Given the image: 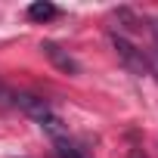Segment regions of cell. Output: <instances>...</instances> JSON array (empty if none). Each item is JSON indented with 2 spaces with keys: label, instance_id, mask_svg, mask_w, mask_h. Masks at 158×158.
Here are the masks:
<instances>
[{
  "label": "cell",
  "instance_id": "obj_1",
  "mask_svg": "<svg viewBox=\"0 0 158 158\" xmlns=\"http://www.w3.org/2000/svg\"><path fill=\"white\" fill-rule=\"evenodd\" d=\"M16 109H22L25 115H31L53 139L65 136V127H62V118L53 112V106L44 99V96H34V93H16Z\"/></svg>",
  "mask_w": 158,
  "mask_h": 158
},
{
  "label": "cell",
  "instance_id": "obj_2",
  "mask_svg": "<svg viewBox=\"0 0 158 158\" xmlns=\"http://www.w3.org/2000/svg\"><path fill=\"white\" fill-rule=\"evenodd\" d=\"M112 47H115V53H118V59L130 68V71H136V74H143V71H149V59L143 56V50H136L127 37H121V34H112Z\"/></svg>",
  "mask_w": 158,
  "mask_h": 158
},
{
  "label": "cell",
  "instance_id": "obj_3",
  "mask_svg": "<svg viewBox=\"0 0 158 158\" xmlns=\"http://www.w3.org/2000/svg\"><path fill=\"white\" fill-rule=\"evenodd\" d=\"M40 50H44V56H47V59H50L62 74H71V77H74V74H81V62H77L65 47H59L56 40H44V44H40Z\"/></svg>",
  "mask_w": 158,
  "mask_h": 158
},
{
  "label": "cell",
  "instance_id": "obj_4",
  "mask_svg": "<svg viewBox=\"0 0 158 158\" xmlns=\"http://www.w3.org/2000/svg\"><path fill=\"white\" fill-rule=\"evenodd\" d=\"M56 16H59V6L47 3V0H37V3L28 6V19H31V22H50V19H56Z\"/></svg>",
  "mask_w": 158,
  "mask_h": 158
},
{
  "label": "cell",
  "instance_id": "obj_5",
  "mask_svg": "<svg viewBox=\"0 0 158 158\" xmlns=\"http://www.w3.org/2000/svg\"><path fill=\"white\" fill-rule=\"evenodd\" d=\"M53 146H56V155H59V158H87V152L77 146V143H71L68 136L53 139Z\"/></svg>",
  "mask_w": 158,
  "mask_h": 158
},
{
  "label": "cell",
  "instance_id": "obj_6",
  "mask_svg": "<svg viewBox=\"0 0 158 158\" xmlns=\"http://www.w3.org/2000/svg\"><path fill=\"white\" fill-rule=\"evenodd\" d=\"M0 106H3V109H13L16 106V90H10L3 81H0Z\"/></svg>",
  "mask_w": 158,
  "mask_h": 158
},
{
  "label": "cell",
  "instance_id": "obj_7",
  "mask_svg": "<svg viewBox=\"0 0 158 158\" xmlns=\"http://www.w3.org/2000/svg\"><path fill=\"white\" fill-rule=\"evenodd\" d=\"M127 158H146V152H143V149H139V146H133V149H130V152H127Z\"/></svg>",
  "mask_w": 158,
  "mask_h": 158
},
{
  "label": "cell",
  "instance_id": "obj_8",
  "mask_svg": "<svg viewBox=\"0 0 158 158\" xmlns=\"http://www.w3.org/2000/svg\"><path fill=\"white\" fill-rule=\"evenodd\" d=\"M149 71H155V74H158V53L149 59Z\"/></svg>",
  "mask_w": 158,
  "mask_h": 158
},
{
  "label": "cell",
  "instance_id": "obj_9",
  "mask_svg": "<svg viewBox=\"0 0 158 158\" xmlns=\"http://www.w3.org/2000/svg\"><path fill=\"white\" fill-rule=\"evenodd\" d=\"M152 37H155V47H158V19H152Z\"/></svg>",
  "mask_w": 158,
  "mask_h": 158
}]
</instances>
